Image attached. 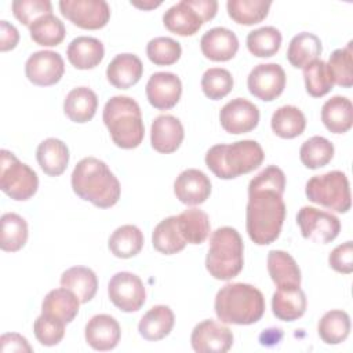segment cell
Instances as JSON below:
<instances>
[{
  "instance_id": "obj_35",
  "label": "cell",
  "mask_w": 353,
  "mask_h": 353,
  "mask_svg": "<svg viewBox=\"0 0 353 353\" xmlns=\"http://www.w3.org/2000/svg\"><path fill=\"white\" fill-rule=\"evenodd\" d=\"M179 232L188 244H201L210 234V218L199 208H188L176 215Z\"/></svg>"
},
{
  "instance_id": "obj_44",
  "label": "cell",
  "mask_w": 353,
  "mask_h": 353,
  "mask_svg": "<svg viewBox=\"0 0 353 353\" xmlns=\"http://www.w3.org/2000/svg\"><path fill=\"white\" fill-rule=\"evenodd\" d=\"M303 80L306 92L313 98L327 95L334 87L327 62L321 59H316L303 68Z\"/></svg>"
},
{
  "instance_id": "obj_12",
  "label": "cell",
  "mask_w": 353,
  "mask_h": 353,
  "mask_svg": "<svg viewBox=\"0 0 353 353\" xmlns=\"http://www.w3.org/2000/svg\"><path fill=\"white\" fill-rule=\"evenodd\" d=\"M285 79V72L279 63H259L250 72L247 87L255 98L270 102L283 94Z\"/></svg>"
},
{
  "instance_id": "obj_42",
  "label": "cell",
  "mask_w": 353,
  "mask_h": 353,
  "mask_svg": "<svg viewBox=\"0 0 353 353\" xmlns=\"http://www.w3.org/2000/svg\"><path fill=\"white\" fill-rule=\"evenodd\" d=\"M281 46V33L274 26L255 29L247 36L248 51L258 58H269L277 54Z\"/></svg>"
},
{
  "instance_id": "obj_18",
  "label": "cell",
  "mask_w": 353,
  "mask_h": 353,
  "mask_svg": "<svg viewBox=\"0 0 353 353\" xmlns=\"http://www.w3.org/2000/svg\"><path fill=\"white\" fill-rule=\"evenodd\" d=\"M183 125L175 116L160 114L150 125L152 148L163 154H170L178 150L183 141Z\"/></svg>"
},
{
  "instance_id": "obj_23",
  "label": "cell",
  "mask_w": 353,
  "mask_h": 353,
  "mask_svg": "<svg viewBox=\"0 0 353 353\" xmlns=\"http://www.w3.org/2000/svg\"><path fill=\"white\" fill-rule=\"evenodd\" d=\"M66 55L72 66L80 70H87L94 69L102 62L105 48L102 41L95 37L79 36L69 43Z\"/></svg>"
},
{
  "instance_id": "obj_31",
  "label": "cell",
  "mask_w": 353,
  "mask_h": 353,
  "mask_svg": "<svg viewBox=\"0 0 353 353\" xmlns=\"http://www.w3.org/2000/svg\"><path fill=\"white\" fill-rule=\"evenodd\" d=\"M61 287L70 290L81 303L90 302L98 290V279L92 269L85 266H73L61 276Z\"/></svg>"
},
{
  "instance_id": "obj_33",
  "label": "cell",
  "mask_w": 353,
  "mask_h": 353,
  "mask_svg": "<svg viewBox=\"0 0 353 353\" xmlns=\"http://www.w3.org/2000/svg\"><path fill=\"white\" fill-rule=\"evenodd\" d=\"M108 247L117 258H132L143 247V233L135 225H123L110 234Z\"/></svg>"
},
{
  "instance_id": "obj_41",
  "label": "cell",
  "mask_w": 353,
  "mask_h": 353,
  "mask_svg": "<svg viewBox=\"0 0 353 353\" xmlns=\"http://www.w3.org/2000/svg\"><path fill=\"white\" fill-rule=\"evenodd\" d=\"M334 152V145L327 138L314 135L302 143L299 157L306 168L317 170L327 165L332 160Z\"/></svg>"
},
{
  "instance_id": "obj_1",
  "label": "cell",
  "mask_w": 353,
  "mask_h": 353,
  "mask_svg": "<svg viewBox=\"0 0 353 353\" xmlns=\"http://www.w3.org/2000/svg\"><path fill=\"white\" fill-rule=\"evenodd\" d=\"M284 190L285 175L276 165L266 167L250 181L245 228L256 245H268L280 236L285 219Z\"/></svg>"
},
{
  "instance_id": "obj_50",
  "label": "cell",
  "mask_w": 353,
  "mask_h": 353,
  "mask_svg": "<svg viewBox=\"0 0 353 353\" xmlns=\"http://www.w3.org/2000/svg\"><path fill=\"white\" fill-rule=\"evenodd\" d=\"M0 350L1 353H32L33 349L29 345L28 339L17 332H7L0 336Z\"/></svg>"
},
{
  "instance_id": "obj_49",
  "label": "cell",
  "mask_w": 353,
  "mask_h": 353,
  "mask_svg": "<svg viewBox=\"0 0 353 353\" xmlns=\"http://www.w3.org/2000/svg\"><path fill=\"white\" fill-rule=\"evenodd\" d=\"M330 266L343 274H350L353 272V243L345 241L336 245L328 255Z\"/></svg>"
},
{
  "instance_id": "obj_45",
  "label": "cell",
  "mask_w": 353,
  "mask_h": 353,
  "mask_svg": "<svg viewBox=\"0 0 353 353\" xmlns=\"http://www.w3.org/2000/svg\"><path fill=\"white\" fill-rule=\"evenodd\" d=\"M146 55L149 61L157 66H170L178 62L182 55V48L176 40L160 36L148 43Z\"/></svg>"
},
{
  "instance_id": "obj_32",
  "label": "cell",
  "mask_w": 353,
  "mask_h": 353,
  "mask_svg": "<svg viewBox=\"0 0 353 353\" xmlns=\"http://www.w3.org/2000/svg\"><path fill=\"white\" fill-rule=\"evenodd\" d=\"M321 51V41L316 34L301 32L291 39L287 48V59L294 68L303 69L310 62L319 59Z\"/></svg>"
},
{
  "instance_id": "obj_43",
  "label": "cell",
  "mask_w": 353,
  "mask_h": 353,
  "mask_svg": "<svg viewBox=\"0 0 353 353\" xmlns=\"http://www.w3.org/2000/svg\"><path fill=\"white\" fill-rule=\"evenodd\" d=\"M353 43L349 41L346 47L335 50L328 59V70L334 84L350 88L353 85Z\"/></svg>"
},
{
  "instance_id": "obj_51",
  "label": "cell",
  "mask_w": 353,
  "mask_h": 353,
  "mask_svg": "<svg viewBox=\"0 0 353 353\" xmlns=\"http://www.w3.org/2000/svg\"><path fill=\"white\" fill-rule=\"evenodd\" d=\"M19 41V33L14 25L7 21H0V51L14 50Z\"/></svg>"
},
{
  "instance_id": "obj_47",
  "label": "cell",
  "mask_w": 353,
  "mask_h": 353,
  "mask_svg": "<svg viewBox=\"0 0 353 353\" xmlns=\"http://www.w3.org/2000/svg\"><path fill=\"white\" fill-rule=\"evenodd\" d=\"M65 325V323L41 313L33 324L34 336L43 346H55L63 339Z\"/></svg>"
},
{
  "instance_id": "obj_14",
  "label": "cell",
  "mask_w": 353,
  "mask_h": 353,
  "mask_svg": "<svg viewBox=\"0 0 353 353\" xmlns=\"http://www.w3.org/2000/svg\"><path fill=\"white\" fill-rule=\"evenodd\" d=\"M190 343L197 353H225L233 345V334L226 325L207 319L193 328Z\"/></svg>"
},
{
  "instance_id": "obj_40",
  "label": "cell",
  "mask_w": 353,
  "mask_h": 353,
  "mask_svg": "<svg viewBox=\"0 0 353 353\" xmlns=\"http://www.w3.org/2000/svg\"><path fill=\"white\" fill-rule=\"evenodd\" d=\"M28 241V223L15 214L6 212L1 215V241L0 247L6 252L19 251Z\"/></svg>"
},
{
  "instance_id": "obj_30",
  "label": "cell",
  "mask_w": 353,
  "mask_h": 353,
  "mask_svg": "<svg viewBox=\"0 0 353 353\" xmlns=\"http://www.w3.org/2000/svg\"><path fill=\"white\" fill-rule=\"evenodd\" d=\"M98 98L97 94L88 87L73 88L63 101V112L73 123H87L97 112Z\"/></svg>"
},
{
  "instance_id": "obj_7",
  "label": "cell",
  "mask_w": 353,
  "mask_h": 353,
  "mask_svg": "<svg viewBox=\"0 0 353 353\" xmlns=\"http://www.w3.org/2000/svg\"><path fill=\"white\" fill-rule=\"evenodd\" d=\"M309 201L336 212H347L352 205L349 179L342 171H330L312 176L305 186Z\"/></svg>"
},
{
  "instance_id": "obj_26",
  "label": "cell",
  "mask_w": 353,
  "mask_h": 353,
  "mask_svg": "<svg viewBox=\"0 0 353 353\" xmlns=\"http://www.w3.org/2000/svg\"><path fill=\"white\" fill-rule=\"evenodd\" d=\"M175 317L170 306L156 305L150 307L139 320V335L146 341H160L170 335L174 328Z\"/></svg>"
},
{
  "instance_id": "obj_29",
  "label": "cell",
  "mask_w": 353,
  "mask_h": 353,
  "mask_svg": "<svg viewBox=\"0 0 353 353\" xmlns=\"http://www.w3.org/2000/svg\"><path fill=\"white\" fill-rule=\"evenodd\" d=\"M321 121L332 134H345L353 124V105L349 98L335 95L321 108Z\"/></svg>"
},
{
  "instance_id": "obj_28",
  "label": "cell",
  "mask_w": 353,
  "mask_h": 353,
  "mask_svg": "<svg viewBox=\"0 0 353 353\" xmlns=\"http://www.w3.org/2000/svg\"><path fill=\"white\" fill-rule=\"evenodd\" d=\"M266 262L269 276L277 288L301 285V269L288 252L272 250L268 254Z\"/></svg>"
},
{
  "instance_id": "obj_25",
  "label": "cell",
  "mask_w": 353,
  "mask_h": 353,
  "mask_svg": "<svg viewBox=\"0 0 353 353\" xmlns=\"http://www.w3.org/2000/svg\"><path fill=\"white\" fill-rule=\"evenodd\" d=\"M79 298L68 288L61 287L51 290L43 299L41 313L57 319L65 324H69L74 320L79 313L80 306Z\"/></svg>"
},
{
  "instance_id": "obj_10",
  "label": "cell",
  "mask_w": 353,
  "mask_h": 353,
  "mask_svg": "<svg viewBox=\"0 0 353 353\" xmlns=\"http://www.w3.org/2000/svg\"><path fill=\"white\" fill-rule=\"evenodd\" d=\"M59 10L73 25L88 30L101 29L110 19V7L105 0H62Z\"/></svg>"
},
{
  "instance_id": "obj_48",
  "label": "cell",
  "mask_w": 353,
  "mask_h": 353,
  "mask_svg": "<svg viewBox=\"0 0 353 353\" xmlns=\"http://www.w3.org/2000/svg\"><path fill=\"white\" fill-rule=\"evenodd\" d=\"M11 7L14 17L28 28L40 17L52 14V4L48 0H15Z\"/></svg>"
},
{
  "instance_id": "obj_34",
  "label": "cell",
  "mask_w": 353,
  "mask_h": 353,
  "mask_svg": "<svg viewBox=\"0 0 353 353\" xmlns=\"http://www.w3.org/2000/svg\"><path fill=\"white\" fill-rule=\"evenodd\" d=\"M272 131L284 139L299 137L306 128V119L301 109L292 105L280 106L270 120Z\"/></svg>"
},
{
  "instance_id": "obj_4",
  "label": "cell",
  "mask_w": 353,
  "mask_h": 353,
  "mask_svg": "<svg viewBox=\"0 0 353 353\" xmlns=\"http://www.w3.org/2000/svg\"><path fill=\"white\" fill-rule=\"evenodd\" d=\"M265 159L262 146L252 139L218 143L205 153V165L221 179H233L256 170Z\"/></svg>"
},
{
  "instance_id": "obj_39",
  "label": "cell",
  "mask_w": 353,
  "mask_h": 353,
  "mask_svg": "<svg viewBox=\"0 0 353 353\" xmlns=\"http://www.w3.org/2000/svg\"><path fill=\"white\" fill-rule=\"evenodd\" d=\"M272 3L265 0H229L226 3L228 15L240 25H255L262 22L270 8Z\"/></svg>"
},
{
  "instance_id": "obj_38",
  "label": "cell",
  "mask_w": 353,
  "mask_h": 353,
  "mask_svg": "<svg viewBox=\"0 0 353 353\" xmlns=\"http://www.w3.org/2000/svg\"><path fill=\"white\" fill-rule=\"evenodd\" d=\"M30 39L43 47H55L61 44L66 36L63 22L54 14L43 15L29 26Z\"/></svg>"
},
{
  "instance_id": "obj_11",
  "label": "cell",
  "mask_w": 353,
  "mask_h": 353,
  "mask_svg": "<svg viewBox=\"0 0 353 353\" xmlns=\"http://www.w3.org/2000/svg\"><path fill=\"white\" fill-rule=\"evenodd\" d=\"M108 295L112 303L125 313L138 312L146 301L142 280L130 272H119L112 276L108 284Z\"/></svg>"
},
{
  "instance_id": "obj_9",
  "label": "cell",
  "mask_w": 353,
  "mask_h": 353,
  "mask_svg": "<svg viewBox=\"0 0 353 353\" xmlns=\"http://www.w3.org/2000/svg\"><path fill=\"white\" fill-rule=\"evenodd\" d=\"M296 223L305 239L320 244H327L335 240L341 232L338 216L309 205H305L298 211Z\"/></svg>"
},
{
  "instance_id": "obj_3",
  "label": "cell",
  "mask_w": 353,
  "mask_h": 353,
  "mask_svg": "<svg viewBox=\"0 0 353 353\" xmlns=\"http://www.w3.org/2000/svg\"><path fill=\"white\" fill-rule=\"evenodd\" d=\"M214 307L221 323L250 325L262 319L265 298L251 284L228 283L216 292Z\"/></svg>"
},
{
  "instance_id": "obj_22",
  "label": "cell",
  "mask_w": 353,
  "mask_h": 353,
  "mask_svg": "<svg viewBox=\"0 0 353 353\" xmlns=\"http://www.w3.org/2000/svg\"><path fill=\"white\" fill-rule=\"evenodd\" d=\"M143 74L142 61L135 54H119L106 68L108 81L120 90H127L135 85Z\"/></svg>"
},
{
  "instance_id": "obj_27",
  "label": "cell",
  "mask_w": 353,
  "mask_h": 353,
  "mask_svg": "<svg viewBox=\"0 0 353 353\" xmlns=\"http://www.w3.org/2000/svg\"><path fill=\"white\" fill-rule=\"evenodd\" d=\"M36 159L44 174L58 176L65 172L69 163V149L58 138H47L39 143Z\"/></svg>"
},
{
  "instance_id": "obj_6",
  "label": "cell",
  "mask_w": 353,
  "mask_h": 353,
  "mask_svg": "<svg viewBox=\"0 0 353 353\" xmlns=\"http://www.w3.org/2000/svg\"><path fill=\"white\" fill-rule=\"evenodd\" d=\"M244 265V244L240 233L230 226L212 232L205 256V269L216 280H232Z\"/></svg>"
},
{
  "instance_id": "obj_20",
  "label": "cell",
  "mask_w": 353,
  "mask_h": 353,
  "mask_svg": "<svg viewBox=\"0 0 353 353\" xmlns=\"http://www.w3.org/2000/svg\"><path fill=\"white\" fill-rule=\"evenodd\" d=\"M203 55L214 62H225L232 59L239 50V39L228 28L216 26L207 30L200 39Z\"/></svg>"
},
{
  "instance_id": "obj_36",
  "label": "cell",
  "mask_w": 353,
  "mask_h": 353,
  "mask_svg": "<svg viewBox=\"0 0 353 353\" xmlns=\"http://www.w3.org/2000/svg\"><path fill=\"white\" fill-rule=\"evenodd\" d=\"M152 244L156 251L164 255H172L185 248L188 244L182 237L176 216H168L160 221L152 233Z\"/></svg>"
},
{
  "instance_id": "obj_16",
  "label": "cell",
  "mask_w": 353,
  "mask_h": 353,
  "mask_svg": "<svg viewBox=\"0 0 353 353\" xmlns=\"http://www.w3.org/2000/svg\"><path fill=\"white\" fill-rule=\"evenodd\" d=\"M182 95L181 79L171 72L153 73L146 83V98L159 110L174 108Z\"/></svg>"
},
{
  "instance_id": "obj_13",
  "label": "cell",
  "mask_w": 353,
  "mask_h": 353,
  "mask_svg": "<svg viewBox=\"0 0 353 353\" xmlns=\"http://www.w3.org/2000/svg\"><path fill=\"white\" fill-rule=\"evenodd\" d=\"M63 73V58L55 51H36L25 63V74L28 80L39 87H50L57 84L62 79Z\"/></svg>"
},
{
  "instance_id": "obj_15",
  "label": "cell",
  "mask_w": 353,
  "mask_h": 353,
  "mask_svg": "<svg viewBox=\"0 0 353 353\" xmlns=\"http://www.w3.org/2000/svg\"><path fill=\"white\" fill-rule=\"evenodd\" d=\"M222 128L233 135L252 131L259 123V109L245 98H234L219 112Z\"/></svg>"
},
{
  "instance_id": "obj_24",
  "label": "cell",
  "mask_w": 353,
  "mask_h": 353,
  "mask_svg": "<svg viewBox=\"0 0 353 353\" xmlns=\"http://www.w3.org/2000/svg\"><path fill=\"white\" fill-rule=\"evenodd\" d=\"M272 312L281 321H295L306 312V295L301 287H280L272 298Z\"/></svg>"
},
{
  "instance_id": "obj_52",
  "label": "cell",
  "mask_w": 353,
  "mask_h": 353,
  "mask_svg": "<svg viewBox=\"0 0 353 353\" xmlns=\"http://www.w3.org/2000/svg\"><path fill=\"white\" fill-rule=\"evenodd\" d=\"M131 4L134 6V7H138V8H142V10H152V8H156V7H159L160 4H161V1H157V3H154V1H143V3H132L131 1Z\"/></svg>"
},
{
  "instance_id": "obj_46",
  "label": "cell",
  "mask_w": 353,
  "mask_h": 353,
  "mask_svg": "<svg viewBox=\"0 0 353 353\" xmlns=\"http://www.w3.org/2000/svg\"><path fill=\"white\" fill-rule=\"evenodd\" d=\"M233 88V77L228 69L210 68L201 77V90L212 101L225 98Z\"/></svg>"
},
{
  "instance_id": "obj_17",
  "label": "cell",
  "mask_w": 353,
  "mask_h": 353,
  "mask_svg": "<svg viewBox=\"0 0 353 353\" xmlns=\"http://www.w3.org/2000/svg\"><path fill=\"white\" fill-rule=\"evenodd\" d=\"M174 193L176 199L186 205L203 204L211 194L210 178L197 168L182 171L174 182Z\"/></svg>"
},
{
  "instance_id": "obj_19",
  "label": "cell",
  "mask_w": 353,
  "mask_h": 353,
  "mask_svg": "<svg viewBox=\"0 0 353 353\" xmlns=\"http://www.w3.org/2000/svg\"><path fill=\"white\" fill-rule=\"evenodd\" d=\"M84 336L88 346L94 350L106 352L119 345L121 328L114 317L109 314H97L85 324Z\"/></svg>"
},
{
  "instance_id": "obj_37",
  "label": "cell",
  "mask_w": 353,
  "mask_h": 353,
  "mask_svg": "<svg viewBox=\"0 0 353 353\" xmlns=\"http://www.w3.org/2000/svg\"><path fill=\"white\" fill-rule=\"evenodd\" d=\"M350 332V317L343 310H330L324 313L317 324V334L327 345L342 343Z\"/></svg>"
},
{
  "instance_id": "obj_8",
  "label": "cell",
  "mask_w": 353,
  "mask_h": 353,
  "mask_svg": "<svg viewBox=\"0 0 353 353\" xmlns=\"http://www.w3.org/2000/svg\"><path fill=\"white\" fill-rule=\"evenodd\" d=\"M0 189L15 201L32 199L39 188V178L34 170L19 161L17 156L1 149L0 152Z\"/></svg>"
},
{
  "instance_id": "obj_5",
  "label": "cell",
  "mask_w": 353,
  "mask_h": 353,
  "mask_svg": "<svg viewBox=\"0 0 353 353\" xmlns=\"http://www.w3.org/2000/svg\"><path fill=\"white\" fill-rule=\"evenodd\" d=\"M103 123L113 143L121 149L138 148L145 137L141 108L130 97H112L103 106Z\"/></svg>"
},
{
  "instance_id": "obj_21",
  "label": "cell",
  "mask_w": 353,
  "mask_h": 353,
  "mask_svg": "<svg viewBox=\"0 0 353 353\" xmlns=\"http://www.w3.org/2000/svg\"><path fill=\"white\" fill-rule=\"evenodd\" d=\"M164 26L178 36H193L205 23L192 0H181L163 15Z\"/></svg>"
},
{
  "instance_id": "obj_2",
  "label": "cell",
  "mask_w": 353,
  "mask_h": 353,
  "mask_svg": "<svg viewBox=\"0 0 353 353\" xmlns=\"http://www.w3.org/2000/svg\"><path fill=\"white\" fill-rule=\"evenodd\" d=\"M72 189L85 201L98 208L113 207L121 193L120 182L106 165L97 157L81 159L72 172Z\"/></svg>"
}]
</instances>
